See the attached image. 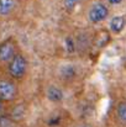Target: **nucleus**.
I'll use <instances>...</instances> for the list:
<instances>
[{"label":"nucleus","instance_id":"nucleus-13","mask_svg":"<svg viewBox=\"0 0 126 127\" xmlns=\"http://www.w3.org/2000/svg\"><path fill=\"white\" fill-rule=\"evenodd\" d=\"M77 1H78V0H64V5H66V9H68V10H72V9H73V7L76 6Z\"/></svg>","mask_w":126,"mask_h":127},{"label":"nucleus","instance_id":"nucleus-6","mask_svg":"<svg viewBox=\"0 0 126 127\" xmlns=\"http://www.w3.org/2000/svg\"><path fill=\"white\" fill-rule=\"evenodd\" d=\"M15 7V0H0V16H7Z\"/></svg>","mask_w":126,"mask_h":127},{"label":"nucleus","instance_id":"nucleus-14","mask_svg":"<svg viewBox=\"0 0 126 127\" xmlns=\"http://www.w3.org/2000/svg\"><path fill=\"white\" fill-rule=\"evenodd\" d=\"M123 0H109V2L110 4H114V5H116V4H120Z\"/></svg>","mask_w":126,"mask_h":127},{"label":"nucleus","instance_id":"nucleus-10","mask_svg":"<svg viewBox=\"0 0 126 127\" xmlns=\"http://www.w3.org/2000/svg\"><path fill=\"white\" fill-rule=\"evenodd\" d=\"M62 75L64 78H73L76 75V69L72 67V65H66L63 69H62Z\"/></svg>","mask_w":126,"mask_h":127},{"label":"nucleus","instance_id":"nucleus-1","mask_svg":"<svg viewBox=\"0 0 126 127\" xmlns=\"http://www.w3.org/2000/svg\"><path fill=\"white\" fill-rule=\"evenodd\" d=\"M27 69V61L22 54H15L11 61L7 63V72L9 75L14 79H21L26 74Z\"/></svg>","mask_w":126,"mask_h":127},{"label":"nucleus","instance_id":"nucleus-3","mask_svg":"<svg viewBox=\"0 0 126 127\" xmlns=\"http://www.w3.org/2000/svg\"><path fill=\"white\" fill-rule=\"evenodd\" d=\"M16 54V44L12 38H7L0 43V63H9Z\"/></svg>","mask_w":126,"mask_h":127},{"label":"nucleus","instance_id":"nucleus-2","mask_svg":"<svg viewBox=\"0 0 126 127\" xmlns=\"http://www.w3.org/2000/svg\"><path fill=\"white\" fill-rule=\"evenodd\" d=\"M17 95V86L9 79H0V99L5 101H12Z\"/></svg>","mask_w":126,"mask_h":127},{"label":"nucleus","instance_id":"nucleus-5","mask_svg":"<svg viewBox=\"0 0 126 127\" xmlns=\"http://www.w3.org/2000/svg\"><path fill=\"white\" fill-rule=\"evenodd\" d=\"M125 27V19L124 16H115L110 21V29L115 33H120Z\"/></svg>","mask_w":126,"mask_h":127},{"label":"nucleus","instance_id":"nucleus-8","mask_svg":"<svg viewBox=\"0 0 126 127\" xmlns=\"http://www.w3.org/2000/svg\"><path fill=\"white\" fill-rule=\"evenodd\" d=\"M109 41H110V36H109L108 31H100L95 37V44H98L99 47L105 46Z\"/></svg>","mask_w":126,"mask_h":127},{"label":"nucleus","instance_id":"nucleus-7","mask_svg":"<svg viewBox=\"0 0 126 127\" xmlns=\"http://www.w3.org/2000/svg\"><path fill=\"white\" fill-rule=\"evenodd\" d=\"M47 96L51 101H61L62 97H63V93L59 88H56V86H51L48 90H47Z\"/></svg>","mask_w":126,"mask_h":127},{"label":"nucleus","instance_id":"nucleus-11","mask_svg":"<svg viewBox=\"0 0 126 127\" xmlns=\"http://www.w3.org/2000/svg\"><path fill=\"white\" fill-rule=\"evenodd\" d=\"M22 116H24V109L21 106L15 107L14 111L11 112V119H14V120H20Z\"/></svg>","mask_w":126,"mask_h":127},{"label":"nucleus","instance_id":"nucleus-9","mask_svg":"<svg viewBox=\"0 0 126 127\" xmlns=\"http://www.w3.org/2000/svg\"><path fill=\"white\" fill-rule=\"evenodd\" d=\"M116 112H118V117H119V120H120L123 124H125L126 125V102H120V104L118 105V110H116Z\"/></svg>","mask_w":126,"mask_h":127},{"label":"nucleus","instance_id":"nucleus-12","mask_svg":"<svg viewBox=\"0 0 126 127\" xmlns=\"http://www.w3.org/2000/svg\"><path fill=\"white\" fill-rule=\"evenodd\" d=\"M12 126V120L5 115L0 116V127H11Z\"/></svg>","mask_w":126,"mask_h":127},{"label":"nucleus","instance_id":"nucleus-15","mask_svg":"<svg viewBox=\"0 0 126 127\" xmlns=\"http://www.w3.org/2000/svg\"><path fill=\"white\" fill-rule=\"evenodd\" d=\"M2 107H4V101L0 99V112L2 111Z\"/></svg>","mask_w":126,"mask_h":127},{"label":"nucleus","instance_id":"nucleus-4","mask_svg":"<svg viewBox=\"0 0 126 127\" xmlns=\"http://www.w3.org/2000/svg\"><path fill=\"white\" fill-rule=\"evenodd\" d=\"M108 14H109L108 7L104 4H101V2H96V4H94L90 7L88 16H89V20L91 22L96 24V22H100V21L105 20L106 16H108Z\"/></svg>","mask_w":126,"mask_h":127}]
</instances>
